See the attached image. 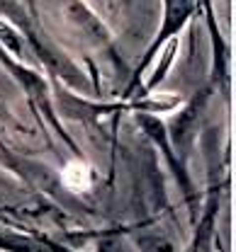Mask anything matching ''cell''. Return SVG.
Listing matches in <instances>:
<instances>
[{"label":"cell","mask_w":236,"mask_h":252,"mask_svg":"<svg viewBox=\"0 0 236 252\" xmlns=\"http://www.w3.org/2000/svg\"><path fill=\"white\" fill-rule=\"evenodd\" d=\"M61 182L64 187L80 194V191H88L90 185H93V172L90 167L83 162V160H71L66 162V167L61 170Z\"/></svg>","instance_id":"cell-1"}]
</instances>
